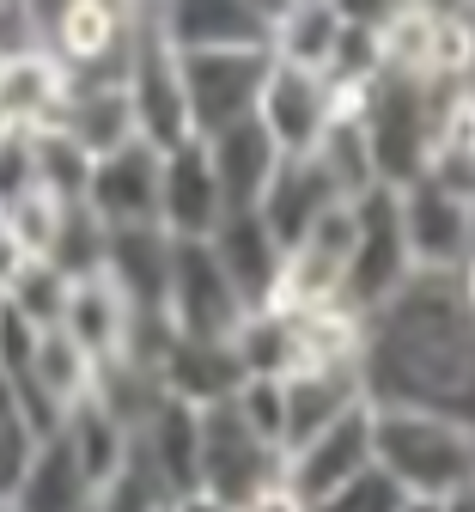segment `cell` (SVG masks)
I'll use <instances>...</instances> for the list:
<instances>
[{
    "label": "cell",
    "instance_id": "obj_48",
    "mask_svg": "<svg viewBox=\"0 0 475 512\" xmlns=\"http://www.w3.org/2000/svg\"><path fill=\"white\" fill-rule=\"evenodd\" d=\"M469 98H475V80H469Z\"/></svg>",
    "mask_w": 475,
    "mask_h": 512
},
{
    "label": "cell",
    "instance_id": "obj_10",
    "mask_svg": "<svg viewBox=\"0 0 475 512\" xmlns=\"http://www.w3.org/2000/svg\"><path fill=\"white\" fill-rule=\"evenodd\" d=\"M348 256H354V202L329 208L293 250H287V269H281V293L275 311H329L342 299V275H348Z\"/></svg>",
    "mask_w": 475,
    "mask_h": 512
},
{
    "label": "cell",
    "instance_id": "obj_11",
    "mask_svg": "<svg viewBox=\"0 0 475 512\" xmlns=\"http://www.w3.org/2000/svg\"><path fill=\"white\" fill-rule=\"evenodd\" d=\"M342 116V98L329 92L323 74H299V68H268L262 98H256V122L268 128V141L281 147V159H305L317 153V141L329 135V122Z\"/></svg>",
    "mask_w": 475,
    "mask_h": 512
},
{
    "label": "cell",
    "instance_id": "obj_42",
    "mask_svg": "<svg viewBox=\"0 0 475 512\" xmlns=\"http://www.w3.org/2000/svg\"><path fill=\"white\" fill-rule=\"evenodd\" d=\"M439 512H475V476H469L463 488H451V494H439Z\"/></svg>",
    "mask_w": 475,
    "mask_h": 512
},
{
    "label": "cell",
    "instance_id": "obj_43",
    "mask_svg": "<svg viewBox=\"0 0 475 512\" xmlns=\"http://www.w3.org/2000/svg\"><path fill=\"white\" fill-rule=\"evenodd\" d=\"M0 421H19V384L0 372Z\"/></svg>",
    "mask_w": 475,
    "mask_h": 512
},
{
    "label": "cell",
    "instance_id": "obj_32",
    "mask_svg": "<svg viewBox=\"0 0 475 512\" xmlns=\"http://www.w3.org/2000/svg\"><path fill=\"white\" fill-rule=\"evenodd\" d=\"M311 159L329 171L335 189H342V202H360V196H372V189H378V177H372V153H366V135H360V116H354V110H342V116L329 122V135L317 141Z\"/></svg>",
    "mask_w": 475,
    "mask_h": 512
},
{
    "label": "cell",
    "instance_id": "obj_37",
    "mask_svg": "<svg viewBox=\"0 0 475 512\" xmlns=\"http://www.w3.org/2000/svg\"><path fill=\"white\" fill-rule=\"evenodd\" d=\"M25 55H49V7H19L7 0L0 7V68Z\"/></svg>",
    "mask_w": 475,
    "mask_h": 512
},
{
    "label": "cell",
    "instance_id": "obj_33",
    "mask_svg": "<svg viewBox=\"0 0 475 512\" xmlns=\"http://www.w3.org/2000/svg\"><path fill=\"white\" fill-rule=\"evenodd\" d=\"M31 147H37V189H43V196L61 202V208L86 202V183H92V165L98 159H86L74 141L61 135V128H37Z\"/></svg>",
    "mask_w": 475,
    "mask_h": 512
},
{
    "label": "cell",
    "instance_id": "obj_41",
    "mask_svg": "<svg viewBox=\"0 0 475 512\" xmlns=\"http://www.w3.org/2000/svg\"><path fill=\"white\" fill-rule=\"evenodd\" d=\"M244 512H311V506H305V500H299V494H293L287 482H275L268 494H256V500H250Z\"/></svg>",
    "mask_w": 475,
    "mask_h": 512
},
{
    "label": "cell",
    "instance_id": "obj_46",
    "mask_svg": "<svg viewBox=\"0 0 475 512\" xmlns=\"http://www.w3.org/2000/svg\"><path fill=\"white\" fill-rule=\"evenodd\" d=\"M463 19H469V43H475V7H463Z\"/></svg>",
    "mask_w": 475,
    "mask_h": 512
},
{
    "label": "cell",
    "instance_id": "obj_40",
    "mask_svg": "<svg viewBox=\"0 0 475 512\" xmlns=\"http://www.w3.org/2000/svg\"><path fill=\"white\" fill-rule=\"evenodd\" d=\"M37 445H43V433L19 415V421H0V500H13V488H19V476L31 470V458H37Z\"/></svg>",
    "mask_w": 475,
    "mask_h": 512
},
{
    "label": "cell",
    "instance_id": "obj_18",
    "mask_svg": "<svg viewBox=\"0 0 475 512\" xmlns=\"http://www.w3.org/2000/svg\"><path fill=\"white\" fill-rule=\"evenodd\" d=\"M134 464H141L177 506L195 500V488H201V409L165 397L159 415L134 433Z\"/></svg>",
    "mask_w": 475,
    "mask_h": 512
},
{
    "label": "cell",
    "instance_id": "obj_23",
    "mask_svg": "<svg viewBox=\"0 0 475 512\" xmlns=\"http://www.w3.org/2000/svg\"><path fill=\"white\" fill-rule=\"evenodd\" d=\"M159 384L165 397L189 403V409H214V403H232L238 384H244V366L232 354V342H171V354L159 360Z\"/></svg>",
    "mask_w": 475,
    "mask_h": 512
},
{
    "label": "cell",
    "instance_id": "obj_19",
    "mask_svg": "<svg viewBox=\"0 0 475 512\" xmlns=\"http://www.w3.org/2000/svg\"><path fill=\"white\" fill-rule=\"evenodd\" d=\"M104 281L134 317H165L171 293V238L159 226H122L104 244Z\"/></svg>",
    "mask_w": 475,
    "mask_h": 512
},
{
    "label": "cell",
    "instance_id": "obj_29",
    "mask_svg": "<svg viewBox=\"0 0 475 512\" xmlns=\"http://www.w3.org/2000/svg\"><path fill=\"white\" fill-rule=\"evenodd\" d=\"M55 433L67 439V452H74V464L86 470V482H92L98 494H104V488H110V482L128 470L134 439H128V433H122V427H116V421H110V415L92 403V397H86L80 409H67V421H61Z\"/></svg>",
    "mask_w": 475,
    "mask_h": 512
},
{
    "label": "cell",
    "instance_id": "obj_36",
    "mask_svg": "<svg viewBox=\"0 0 475 512\" xmlns=\"http://www.w3.org/2000/svg\"><path fill=\"white\" fill-rule=\"evenodd\" d=\"M55 220H61V202H49L43 189H37V196H25V202H13V208H0V232H7L31 256V263H43V250L55 238Z\"/></svg>",
    "mask_w": 475,
    "mask_h": 512
},
{
    "label": "cell",
    "instance_id": "obj_8",
    "mask_svg": "<svg viewBox=\"0 0 475 512\" xmlns=\"http://www.w3.org/2000/svg\"><path fill=\"white\" fill-rule=\"evenodd\" d=\"M165 317L183 342H232L244 324V299L232 293V281L220 275L208 238L201 244H177L171 238V293H165Z\"/></svg>",
    "mask_w": 475,
    "mask_h": 512
},
{
    "label": "cell",
    "instance_id": "obj_34",
    "mask_svg": "<svg viewBox=\"0 0 475 512\" xmlns=\"http://www.w3.org/2000/svg\"><path fill=\"white\" fill-rule=\"evenodd\" d=\"M67 293H74V281L55 275L49 263H25L13 275V287L0 293V305L19 311L31 330H61V317H67Z\"/></svg>",
    "mask_w": 475,
    "mask_h": 512
},
{
    "label": "cell",
    "instance_id": "obj_20",
    "mask_svg": "<svg viewBox=\"0 0 475 512\" xmlns=\"http://www.w3.org/2000/svg\"><path fill=\"white\" fill-rule=\"evenodd\" d=\"M281 397H287L281 452H299L305 439H317L323 427H335L342 415H354L366 403V384H360V366H299L281 378Z\"/></svg>",
    "mask_w": 475,
    "mask_h": 512
},
{
    "label": "cell",
    "instance_id": "obj_7",
    "mask_svg": "<svg viewBox=\"0 0 475 512\" xmlns=\"http://www.w3.org/2000/svg\"><path fill=\"white\" fill-rule=\"evenodd\" d=\"M134 31H141V7H49V55L67 74V86H122Z\"/></svg>",
    "mask_w": 475,
    "mask_h": 512
},
{
    "label": "cell",
    "instance_id": "obj_16",
    "mask_svg": "<svg viewBox=\"0 0 475 512\" xmlns=\"http://www.w3.org/2000/svg\"><path fill=\"white\" fill-rule=\"evenodd\" d=\"M208 250H214L220 275L232 281V293L244 299V311H268V305H275V293H281V269H287V250L275 244V232L262 226L256 208L226 214V220L208 232Z\"/></svg>",
    "mask_w": 475,
    "mask_h": 512
},
{
    "label": "cell",
    "instance_id": "obj_49",
    "mask_svg": "<svg viewBox=\"0 0 475 512\" xmlns=\"http://www.w3.org/2000/svg\"><path fill=\"white\" fill-rule=\"evenodd\" d=\"M0 512H7V500H0Z\"/></svg>",
    "mask_w": 475,
    "mask_h": 512
},
{
    "label": "cell",
    "instance_id": "obj_44",
    "mask_svg": "<svg viewBox=\"0 0 475 512\" xmlns=\"http://www.w3.org/2000/svg\"><path fill=\"white\" fill-rule=\"evenodd\" d=\"M402 512H439V500L433 494H409V500H402Z\"/></svg>",
    "mask_w": 475,
    "mask_h": 512
},
{
    "label": "cell",
    "instance_id": "obj_26",
    "mask_svg": "<svg viewBox=\"0 0 475 512\" xmlns=\"http://www.w3.org/2000/svg\"><path fill=\"white\" fill-rule=\"evenodd\" d=\"M92 506H98V488L86 482V470L74 464L61 433H49L37 445L31 470L19 476V488L7 500V512H92Z\"/></svg>",
    "mask_w": 475,
    "mask_h": 512
},
{
    "label": "cell",
    "instance_id": "obj_45",
    "mask_svg": "<svg viewBox=\"0 0 475 512\" xmlns=\"http://www.w3.org/2000/svg\"><path fill=\"white\" fill-rule=\"evenodd\" d=\"M463 275H469V287H475V214H469V256H463Z\"/></svg>",
    "mask_w": 475,
    "mask_h": 512
},
{
    "label": "cell",
    "instance_id": "obj_5",
    "mask_svg": "<svg viewBox=\"0 0 475 512\" xmlns=\"http://www.w3.org/2000/svg\"><path fill=\"white\" fill-rule=\"evenodd\" d=\"M281 470H287V458L268 439H256L232 403L201 409V488H195V500H208L220 512H244L256 494H268L281 482Z\"/></svg>",
    "mask_w": 475,
    "mask_h": 512
},
{
    "label": "cell",
    "instance_id": "obj_24",
    "mask_svg": "<svg viewBox=\"0 0 475 512\" xmlns=\"http://www.w3.org/2000/svg\"><path fill=\"white\" fill-rule=\"evenodd\" d=\"M55 128L86 159H110L128 141H141V135H134V110H128V92L122 86H67V104H61Z\"/></svg>",
    "mask_w": 475,
    "mask_h": 512
},
{
    "label": "cell",
    "instance_id": "obj_35",
    "mask_svg": "<svg viewBox=\"0 0 475 512\" xmlns=\"http://www.w3.org/2000/svg\"><path fill=\"white\" fill-rule=\"evenodd\" d=\"M232 409H238V421L256 433V439H268L281 452V439H287V397H281V378H244L238 384V397H232ZM287 458V452H281Z\"/></svg>",
    "mask_w": 475,
    "mask_h": 512
},
{
    "label": "cell",
    "instance_id": "obj_13",
    "mask_svg": "<svg viewBox=\"0 0 475 512\" xmlns=\"http://www.w3.org/2000/svg\"><path fill=\"white\" fill-rule=\"evenodd\" d=\"M268 13L275 7H250V0H177V7H159V31L177 55H268Z\"/></svg>",
    "mask_w": 475,
    "mask_h": 512
},
{
    "label": "cell",
    "instance_id": "obj_17",
    "mask_svg": "<svg viewBox=\"0 0 475 512\" xmlns=\"http://www.w3.org/2000/svg\"><path fill=\"white\" fill-rule=\"evenodd\" d=\"M159 159L147 141H128L122 153L98 159L92 165V183H86V208L122 232V226H159Z\"/></svg>",
    "mask_w": 475,
    "mask_h": 512
},
{
    "label": "cell",
    "instance_id": "obj_27",
    "mask_svg": "<svg viewBox=\"0 0 475 512\" xmlns=\"http://www.w3.org/2000/svg\"><path fill=\"white\" fill-rule=\"evenodd\" d=\"M67 104V74L55 68V55H25V61H7L0 68V128H55Z\"/></svg>",
    "mask_w": 475,
    "mask_h": 512
},
{
    "label": "cell",
    "instance_id": "obj_2",
    "mask_svg": "<svg viewBox=\"0 0 475 512\" xmlns=\"http://www.w3.org/2000/svg\"><path fill=\"white\" fill-rule=\"evenodd\" d=\"M372 464L402 494H451L475 476V433L427 409H372Z\"/></svg>",
    "mask_w": 475,
    "mask_h": 512
},
{
    "label": "cell",
    "instance_id": "obj_15",
    "mask_svg": "<svg viewBox=\"0 0 475 512\" xmlns=\"http://www.w3.org/2000/svg\"><path fill=\"white\" fill-rule=\"evenodd\" d=\"M396 214H402V244H409V263L421 275H463L469 256V214L463 202L439 196V189L421 177L409 189H396Z\"/></svg>",
    "mask_w": 475,
    "mask_h": 512
},
{
    "label": "cell",
    "instance_id": "obj_3",
    "mask_svg": "<svg viewBox=\"0 0 475 512\" xmlns=\"http://www.w3.org/2000/svg\"><path fill=\"white\" fill-rule=\"evenodd\" d=\"M354 116H360V135H366L378 189L421 183L427 153H433V86L427 80H402V74H378L360 92Z\"/></svg>",
    "mask_w": 475,
    "mask_h": 512
},
{
    "label": "cell",
    "instance_id": "obj_9",
    "mask_svg": "<svg viewBox=\"0 0 475 512\" xmlns=\"http://www.w3.org/2000/svg\"><path fill=\"white\" fill-rule=\"evenodd\" d=\"M177 68H183L189 128H195V141H208V135H220V128L256 116L262 80H268L275 61H268L262 49H232V55H177Z\"/></svg>",
    "mask_w": 475,
    "mask_h": 512
},
{
    "label": "cell",
    "instance_id": "obj_47",
    "mask_svg": "<svg viewBox=\"0 0 475 512\" xmlns=\"http://www.w3.org/2000/svg\"><path fill=\"white\" fill-rule=\"evenodd\" d=\"M165 512H183V506H165Z\"/></svg>",
    "mask_w": 475,
    "mask_h": 512
},
{
    "label": "cell",
    "instance_id": "obj_38",
    "mask_svg": "<svg viewBox=\"0 0 475 512\" xmlns=\"http://www.w3.org/2000/svg\"><path fill=\"white\" fill-rule=\"evenodd\" d=\"M37 196V147L25 128H0V208Z\"/></svg>",
    "mask_w": 475,
    "mask_h": 512
},
{
    "label": "cell",
    "instance_id": "obj_14",
    "mask_svg": "<svg viewBox=\"0 0 475 512\" xmlns=\"http://www.w3.org/2000/svg\"><path fill=\"white\" fill-rule=\"evenodd\" d=\"M220 220H226V202H220L208 147H201V141L171 147L159 159V232L177 238V244H201Z\"/></svg>",
    "mask_w": 475,
    "mask_h": 512
},
{
    "label": "cell",
    "instance_id": "obj_22",
    "mask_svg": "<svg viewBox=\"0 0 475 512\" xmlns=\"http://www.w3.org/2000/svg\"><path fill=\"white\" fill-rule=\"evenodd\" d=\"M201 147H208V165H214V183H220L226 214L256 208V202H262V189H268V177L281 171V147L268 141V128H262L256 116L220 128V135H208Z\"/></svg>",
    "mask_w": 475,
    "mask_h": 512
},
{
    "label": "cell",
    "instance_id": "obj_4",
    "mask_svg": "<svg viewBox=\"0 0 475 512\" xmlns=\"http://www.w3.org/2000/svg\"><path fill=\"white\" fill-rule=\"evenodd\" d=\"M409 275H415V263H409V244H402L396 189H372V196L354 202V256H348L335 311H348L354 324H366L378 305H390L402 293Z\"/></svg>",
    "mask_w": 475,
    "mask_h": 512
},
{
    "label": "cell",
    "instance_id": "obj_21",
    "mask_svg": "<svg viewBox=\"0 0 475 512\" xmlns=\"http://www.w3.org/2000/svg\"><path fill=\"white\" fill-rule=\"evenodd\" d=\"M329 208H342V189L329 183V171L305 153V159H281V171L268 177V189H262V202H256V214H262V226L275 232V244L281 250H293Z\"/></svg>",
    "mask_w": 475,
    "mask_h": 512
},
{
    "label": "cell",
    "instance_id": "obj_30",
    "mask_svg": "<svg viewBox=\"0 0 475 512\" xmlns=\"http://www.w3.org/2000/svg\"><path fill=\"white\" fill-rule=\"evenodd\" d=\"M232 354L244 366V378H287L299 372V317L293 311H250L238 336H232Z\"/></svg>",
    "mask_w": 475,
    "mask_h": 512
},
{
    "label": "cell",
    "instance_id": "obj_25",
    "mask_svg": "<svg viewBox=\"0 0 475 512\" xmlns=\"http://www.w3.org/2000/svg\"><path fill=\"white\" fill-rule=\"evenodd\" d=\"M335 37H342V7L335 0H293V7L268 13V61L299 74H323Z\"/></svg>",
    "mask_w": 475,
    "mask_h": 512
},
{
    "label": "cell",
    "instance_id": "obj_28",
    "mask_svg": "<svg viewBox=\"0 0 475 512\" xmlns=\"http://www.w3.org/2000/svg\"><path fill=\"white\" fill-rule=\"evenodd\" d=\"M128 324H134V311L116 299V287L98 275V281H80L74 293H67V317H61V336L74 342L80 354H92L98 366L122 354L128 342Z\"/></svg>",
    "mask_w": 475,
    "mask_h": 512
},
{
    "label": "cell",
    "instance_id": "obj_6",
    "mask_svg": "<svg viewBox=\"0 0 475 512\" xmlns=\"http://www.w3.org/2000/svg\"><path fill=\"white\" fill-rule=\"evenodd\" d=\"M122 92H128V110H134V135H141L153 153H171V147L195 141L189 98H183V68H177V49L159 31V7H141V31H134Z\"/></svg>",
    "mask_w": 475,
    "mask_h": 512
},
{
    "label": "cell",
    "instance_id": "obj_12",
    "mask_svg": "<svg viewBox=\"0 0 475 512\" xmlns=\"http://www.w3.org/2000/svg\"><path fill=\"white\" fill-rule=\"evenodd\" d=\"M360 470H372V403H360L354 415H342L335 427H323L317 439H305L299 452H287L281 482L305 506H323L335 488H348Z\"/></svg>",
    "mask_w": 475,
    "mask_h": 512
},
{
    "label": "cell",
    "instance_id": "obj_1",
    "mask_svg": "<svg viewBox=\"0 0 475 512\" xmlns=\"http://www.w3.org/2000/svg\"><path fill=\"white\" fill-rule=\"evenodd\" d=\"M360 384L372 409H427L475 433V287L469 275H409L360 324Z\"/></svg>",
    "mask_w": 475,
    "mask_h": 512
},
{
    "label": "cell",
    "instance_id": "obj_39",
    "mask_svg": "<svg viewBox=\"0 0 475 512\" xmlns=\"http://www.w3.org/2000/svg\"><path fill=\"white\" fill-rule=\"evenodd\" d=\"M402 500H409V494H402L378 464L372 470H360L348 488H335L323 506H311V512H402Z\"/></svg>",
    "mask_w": 475,
    "mask_h": 512
},
{
    "label": "cell",
    "instance_id": "obj_31",
    "mask_svg": "<svg viewBox=\"0 0 475 512\" xmlns=\"http://www.w3.org/2000/svg\"><path fill=\"white\" fill-rule=\"evenodd\" d=\"M104 244H110V226H104L86 202H74V208H61L43 263L80 287V281H98V275H104Z\"/></svg>",
    "mask_w": 475,
    "mask_h": 512
}]
</instances>
